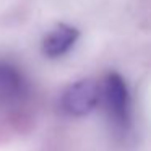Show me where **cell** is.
Masks as SVG:
<instances>
[{
  "label": "cell",
  "mask_w": 151,
  "mask_h": 151,
  "mask_svg": "<svg viewBox=\"0 0 151 151\" xmlns=\"http://www.w3.org/2000/svg\"><path fill=\"white\" fill-rule=\"evenodd\" d=\"M101 99V88L94 80H80L70 85L63 91L60 104L65 114L72 117H83L88 115L98 106Z\"/></svg>",
  "instance_id": "cell-2"
},
{
  "label": "cell",
  "mask_w": 151,
  "mask_h": 151,
  "mask_svg": "<svg viewBox=\"0 0 151 151\" xmlns=\"http://www.w3.org/2000/svg\"><path fill=\"white\" fill-rule=\"evenodd\" d=\"M26 83L18 68L0 62V99H17L23 96Z\"/></svg>",
  "instance_id": "cell-4"
},
{
  "label": "cell",
  "mask_w": 151,
  "mask_h": 151,
  "mask_svg": "<svg viewBox=\"0 0 151 151\" xmlns=\"http://www.w3.org/2000/svg\"><path fill=\"white\" fill-rule=\"evenodd\" d=\"M101 98L104 101L106 111H107L111 120L119 128H127L130 124L132 99L124 76H120L115 72L109 73L102 83Z\"/></svg>",
  "instance_id": "cell-1"
},
{
  "label": "cell",
  "mask_w": 151,
  "mask_h": 151,
  "mask_svg": "<svg viewBox=\"0 0 151 151\" xmlns=\"http://www.w3.org/2000/svg\"><path fill=\"white\" fill-rule=\"evenodd\" d=\"M80 31L70 24H59L42 41V52L49 59H59L65 55L78 41Z\"/></svg>",
  "instance_id": "cell-3"
}]
</instances>
